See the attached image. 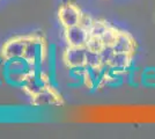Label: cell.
<instances>
[{"instance_id":"7c38bea8","label":"cell","mask_w":155,"mask_h":139,"mask_svg":"<svg viewBox=\"0 0 155 139\" xmlns=\"http://www.w3.org/2000/svg\"><path fill=\"white\" fill-rule=\"evenodd\" d=\"M141 85L155 87V67H146L141 72Z\"/></svg>"},{"instance_id":"ba28073f","label":"cell","mask_w":155,"mask_h":139,"mask_svg":"<svg viewBox=\"0 0 155 139\" xmlns=\"http://www.w3.org/2000/svg\"><path fill=\"white\" fill-rule=\"evenodd\" d=\"M86 51L87 48L66 46L61 53V60L66 68L86 66Z\"/></svg>"},{"instance_id":"3957f363","label":"cell","mask_w":155,"mask_h":139,"mask_svg":"<svg viewBox=\"0 0 155 139\" xmlns=\"http://www.w3.org/2000/svg\"><path fill=\"white\" fill-rule=\"evenodd\" d=\"M82 14H84V11L77 2L67 1L59 6L57 18H58L59 25L61 26L63 29H65V28L80 25Z\"/></svg>"},{"instance_id":"8fae6325","label":"cell","mask_w":155,"mask_h":139,"mask_svg":"<svg viewBox=\"0 0 155 139\" xmlns=\"http://www.w3.org/2000/svg\"><path fill=\"white\" fill-rule=\"evenodd\" d=\"M67 75H68V87L78 88L84 85V75H86V66L81 67H70L67 68Z\"/></svg>"},{"instance_id":"4fadbf2b","label":"cell","mask_w":155,"mask_h":139,"mask_svg":"<svg viewBox=\"0 0 155 139\" xmlns=\"http://www.w3.org/2000/svg\"><path fill=\"white\" fill-rule=\"evenodd\" d=\"M86 66L88 67H101L102 66V60L101 55L96 51L88 50L86 51Z\"/></svg>"},{"instance_id":"7a4b0ae2","label":"cell","mask_w":155,"mask_h":139,"mask_svg":"<svg viewBox=\"0 0 155 139\" xmlns=\"http://www.w3.org/2000/svg\"><path fill=\"white\" fill-rule=\"evenodd\" d=\"M48 48L49 42L43 34L39 31L28 33L23 57H26L31 63L34 68H44L48 56Z\"/></svg>"},{"instance_id":"277c9868","label":"cell","mask_w":155,"mask_h":139,"mask_svg":"<svg viewBox=\"0 0 155 139\" xmlns=\"http://www.w3.org/2000/svg\"><path fill=\"white\" fill-rule=\"evenodd\" d=\"M50 87H52V85L49 80V75H48L45 67L44 68H34L32 74L30 75L27 85L22 91L26 93L30 99H32L34 96L49 89Z\"/></svg>"},{"instance_id":"5b68a950","label":"cell","mask_w":155,"mask_h":139,"mask_svg":"<svg viewBox=\"0 0 155 139\" xmlns=\"http://www.w3.org/2000/svg\"><path fill=\"white\" fill-rule=\"evenodd\" d=\"M26 40L27 34L14 35L12 37L7 38L0 48V56L4 59L23 56L25 49H26Z\"/></svg>"},{"instance_id":"5bb4252c","label":"cell","mask_w":155,"mask_h":139,"mask_svg":"<svg viewBox=\"0 0 155 139\" xmlns=\"http://www.w3.org/2000/svg\"><path fill=\"white\" fill-rule=\"evenodd\" d=\"M5 84V80H4V58L0 56V86Z\"/></svg>"},{"instance_id":"9c48e42d","label":"cell","mask_w":155,"mask_h":139,"mask_svg":"<svg viewBox=\"0 0 155 139\" xmlns=\"http://www.w3.org/2000/svg\"><path fill=\"white\" fill-rule=\"evenodd\" d=\"M112 49L115 52H126L136 55L137 50H138V42L132 34L120 28L119 35H118L116 43L114 44Z\"/></svg>"},{"instance_id":"30bf717a","label":"cell","mask_w":155,"mask_h":139,"mask_svg":"<svg viewBox=\"0 0 155 139\" xmlns=\"http://www.w3.org/2000/svg\"><path fill=\"white\" fill-rule=\"evenodd\" d=\"M134 56L132 53L115 52L110 59L108 66L117 72H129V70L134 65Z\"/></svg>"},{"instance_id":"52a82bcc","label":"cell","mask_w":155,"mask_h":139,"mask_svg":"<svg viewBox=\"0 0 155 139\" xmlns=\"http://www.w3.org/2000/svg\"><path fill=\"white\" fill-rule=\"evenodd\" d=\"M59 51L58 46L53 42H49L48 56H46L45 70L49 75V80L51 85L56 88H59L58 81V63H59Z\"/></svg>"},{"instance_id":"6da1fadb","label":"cell","mask_w":155,"mask_h":139,"mask_svg":"<svg viewBox=\"0 0 155 139\" xmlns=\"http://www.w3.org/2000/svg\"><path fill=\"white\" fill-rule=\"evenodd\" d=\"M34 71L32 64L23 56L4 59V80L8 86L23 89Z\"/></svg>"},{"instance_id":"8992f818","label":"cell","mask_w":155,"mask_h":139,"mask_svg":"<svg viewBox=\"0 0 155 139\" xmlns=\"http://www.w3.org/2000/svg\"><path fill=\"white\" fill-rule=\"evenodd\" d=\"M88 37H89L88 29H86L81 25L63 29V38L66 46L86 48Z\"/></svg>"}]
</instances>
